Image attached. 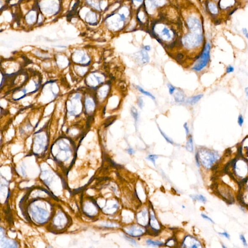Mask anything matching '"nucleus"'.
<instances>
[{"mask_svg": "<svg viewBox=\"0 0 248 248\" xmlns=\"http://www.w3.org/2000/svg\"><path fill=\"white\" fill-rule=\"evenodd\" d=\"M188 24L189 28L193 32L200 33L202 31L201 23L196 17H190L188 21Z\"/></svg>", "mask_w": 248, "mask_h": 248, "instance_id": "nucleus-7", "label": "nucleus"}, {"mask_svg": "<svg viewBox=\"0 0 248 248\" xmlns=\"http://www.w3.org/2000/svg\"><path fill=\"white\" fill-rule=\"evenodd\" d=\"M245 93L246 94L247 96H248V87H246L245 89Z\"/></svg>", "mask_w": 248, "mask_h": 248, "instance_id": "nucleus-36", "label": "nucleus"}, {"mask_svg": "<svg viewBox=\"0 0 248 248\" xmlns=\"http://www.w3.org/2000/svg\"><path fill=\"white\" fill-rule=\"evenodd\" d=\"M209 9L212 14H216L218 12V8L214 3H209Z\"/></svg>", "mask_w": 248, "mask_h": 248, "instance_id": "nucleus-16", "label": "nucleus"}, {"mask_svg": "<svg viewBox=\"0 0 248 248\" xmlns=\"http://www.w3.org/2000/svg\"><path fill=\"white\" fill-rule=\"evenodd\" d=\"M182 58H183V55H182V54H178L177 55V59L178 60H181Z\"/></svg>", "mask_w": 248, "mask_h": 248, "instance_id": "nucleus-32", "label": "nucleus"}, {"mask_svg": "<svg viewBox=\"0 0 248 248\" xmlns=\"http://www.w3.org/2000/svg\"><path fill=\"white\" fill-rule=\"evenodd\" d=\"M144 49L146 51H149L150 50V47L149 46H146L144 47Z\"/></svg>", "mask_w": 248, "mask_h": 248, "instance_id": "nucleus-35", "label": "nucleus"}, {"mask_svg": "<svg viewBox=\"0 0 248 248\" xmlns=\"http://www.w3.org/2000/svg\"><path fill=\"white\" fill-rule=\"evenodd\" d=\"M184 128L185 130L187 136H188L190 133V130H189V128L187 124V123H185L184 125Z\"/></svg>", "mask_w": 248, "mask_h": 248, "instance_id": "nucleus-26", "label": "nucleus"}, {"mask_svg": "<svg viewBox=\"0 0 248 248\" xmlns=\"http://www.w3.org/2000/svg\"><path fill=\"white\" fill-rule=\"evenodd\" d=\"M210 43H207L201 55L198 57L194 66H193V70L197 72H200L207 66L210 60Z\"/></svg>", "mask_w": 248, "mask_h": 248, "instance_id": "nucleus-2", "label": "nucleus"}, {"mask_svg": "<svg viewBox=\"0 0 248 248\" xmlns=\"http://www.w3.org/2000/svg\"><path fill=\"white\" fill-rule=\"evenodd\" d=\"M126 233L133 237H140L146 232V229L141 225H133L124 228Z\"/></svg>", "mask_w": 248, "mask_h": 248, "instance_id": "nucleus-4", "label": "nucleus"}, {"mask_svg": "<svg viewBox=\"0 0 248 248\" xmlns=\"http://www.w3.org/2000/svg\"><path fill=\"white\" fill-rule=\"evenodd\" d=\"M161 33H162L163 35H166L168 39H170L171 38V35H170V33L169 30L166 27H165V28H163Z\"/></svg>", "mask_w": 248, "mask_h": 248, "instance_id": "nucleus-19", "label": "nucleus"}, {"mask_svg": "<svg viewBox=\"0 0 248 248\" xmlns=\"http://www.w3.org/2000/svg\"><path fill=\"white\" fill-rule=\"evenodd\" d=\"M126 238L128 240H129L131 242V243H132L133 244H134V245H136V242L134 240H133L132 239H131L130 237H126Z\"/></svg>", "mask_w": 248, "mask_h": 248, "instance_id": "nucleus-31", "label": "nucleus"}, {"mask_svg": "<svg viewBox=\"0 0 248 248\" xmlns=\"http://www.w3.org/2000/svg\"><path fill=\"white\" fill-rule=\"evenodd\" d=\"M175 242V240L173 239H171L170 240H168L167 242H166V245L169 247L173 246L174 245Z\"/></svg>", "mask_w": 248, "mask_h": 248, "instance_id": "nucleus-25", "label": "nucleus"}, {"mask_svg": "<svg viewBox=\"0 0 248 248\" xmlns=\"http://www.w3.org/2000/svg\"><path fill=\"white\" fill-rule=\"evenodd\" d=\"M191 198L193 200H198V201H200V202H202L203 203H205L207 201L206 198L202 195L192 196H191Z\"/></svg>", "mask_w": 248, "mask_h": 248, "instance_id": "nucleus-17", "label": "nucleus"}, {"mask_svg": "<svg viewBox=\"0 0 248 248\" xmlns=\"http://www.w3.org/2000/svg\"><path fill=\"white\" fill-rule=\"evenodd\" d=\"M168 87L169 89V93L171 95L173 94L175 90V87H174V86H172L171 84H168Z\"/></svg>", "mask_w": 248, "mask_h": 248, "instance_id": "nucleus-23", "label": "nucleus"}, {"mask_svg": "<svg viewBox=\"0 0 248 248\" xmlns=\"http://www.w3.org/2000/svg\"><path fill=\"white\" fill-rule=\"evenodd\" d=\"M182 247L185 248H196L202 247L201 243L191 236H187L184 239Z\"/></svg>", "mask_w": 248, "mask_h": 248, "instance_id": "nucleus-5", "label": "nucleus"}, {"mask_svg": "<svg viewBox=\"0 0 248 248\" xmlns=\"http://www.w3.org/2000/svg\"><path fill=\"white\" fill-rule=\"evenodd\" d=\"M196 154L198 156L199 161L201 162L204 167L207 168L212 167L214 163L217 161L220 157L217 152L207 149H200Z\"/></svg>", "mask_w": 248, "mask_h": 248, "instance_id": "nucleus-1", "label": "nucleus"}, {"mask_svg": "<svg viewBox=\"0 0 248 248\" xmlns=\"http://www.w3.org/2000/svg\"><path fill=\"white\" fill-rule=\"evenodd\" d=\"M128 153L130 155H132L134 153V151L133 150L132 148H128Z\"/></svg>", "mask_w": 248, "mask_h": 248, "instance_id": "nucleus-30", "label": "nucleus"}, {"mask_svg": "<svg viewBox=\"0 0 248 248\" xmlns=\"http://www.w3.org/2000/svg\"><path fill=\"white\" fill-rule=\"evenodd\" d=\"M158 130H159V131H160V133H161V134L162 135L163 137L164 138V139L166 140V141L167 142H169V143H170L171 144H174V142L172 141V140L171 139V138H170L168 137V136H167L163 132L162 130H161V129L160 128V127L158 126Z\"/></svg>", "mask_w": 248, "mask_h": 248, "instance_id": "nucleus-18", "label": "nucleus"}, {"mask_svg": "<svg viewBox=\"0 0 248 248\" xmlns=\"http://www.w3.org/2000/svg\"><path fill=\"white\" fill-rule=\"evenodd\" d=\"M158 158V156L156 155H149L148 157L147 158V160H149L151 161H152V163L154 164L155 165V162H156V158Z\"/></svg>", "mask_w": 248, "mask_h": 248, "instance_id": "nucleus-20", "label": "nucleus"}, {"mask_svg": "<svg viewBox=\"0 0 248 248\" xmlns=\"http://www.w3.org/2000/svg\"><path fill=\"white\" fill-rule=\"evenodd\" d=\"M246 35V37L247 38H248V33H247L246 35Z\"/></svg>", "mask_w": 248, "mask_h": 248, "instance_id": "nucleus-38", "label": "nucleus"}, {"mask_svg": "<svg viewBox=\"0 0 248 248\" xmlns=\"http://www.w3.org/2000/svg\"><path fill=\"white\" fill-rule=\"evenodd\" d=\"M201 216H202L203 218L204 219H205L206 220H208L209 221H210V222H211L212 223H214V221H213V220H212L209 217L207 216V215H205V214H202Z\"/></svg>", "mask_w": 248, "mask_h": 248, "instance_id": "nucleus-28", "label": "nucleus"}, {"mask_svg": "<svg viewBox=\"0 0 248 248\" xmlns=\"http://www.w3.org/2000/svg\"><path fill=\"white\" fill-rule=\"evenodd\" d=\"M149 218L150 214L149 215L148 212L147 210H143L140 212L137 216V222L142 226H146L148 225Z\"/></svg>", "mask_w": 248, "mask_h": 248, "instance_id": "nucleus-6", "label": "nucleus"}, {"mask_svg": "<svg viewBox=\"0 0 248 248\" xmlns=\"http://www.w3.org/2000/svg\"><path fill=\"white\" fill-rule=\"evenodd\" d=\"M120 18H121V21H124L125 19V16L124 14L120 15Z\"/></svg>", "mask_w": 248, "mask_h": 248, "instance_id": "nucleus-33", "label": "nucleus"}, {"mask_svg": "<svg viewBox=\"0 0 248 248\" xmlns=\"http://www.w3.org/2000/svg\"><path fill=\"white\" fill-rule=\"evenodd\" d=\"M220 234L221 235H223L224 237L227 238V239H229V237H230V235L227 232L221 233H220Z\"/></svg>", "mask_w": 248, "mask_h": 248, "instance_id": "nucleus-29", "label": "nucleus"}, {"mask_svg": "<svg viewBox=\"0 0 248 248\" xmlns=\"http://www.w3.org/2000/svg\"><path fill=\"white\" fill-rule=\"evenodd\" d=\"M235 70V68L234 67L231 65H229L226 68V73L227 74H230V73H233Z\"/></svg>", "mask_w": 248, "mask_h": 248, "instance_id": "nucleus-22", "label": "nucleus"}, {"mask_svg": "<svg viewBox=\"0 0 248 248\" xmlns=\"http://www.w3.org/2000/svg\"><path fill=\"white\" fill-rule=\"evenodd\" d=\"M146 243L147 244V245L151 246H160L163 245V243L161 242L158 241H153L151 239H148L146 241Z\"/></svg>", "mask_w": 248, "mask_h": 248, "instance_id": "nucleus-14", "label": "nucleus"}, {"mask_svg": "<svg viewBox=\"0 0 248 248\" xmlns=\"http://www.w3.org/2000/svg\"><path fill=\"white\" fill-rule=\"evenodd\" d=\"M131 115L133 117V118L134 119L135 123H137L139 118V114L137 110L136 109V108L134 107H132L131 108Z\"/></svg>", "mask_w": 248, "mask_h": 248, "instance_id": "nucleus-13", "label": "nucleus"}, {"mask_svg": "<svg viewBox=\"0 0 248 248\" xmlns=\"http://www.w3.org/2000/svg\"><path fill=\"white\" fill-rule=\"evenodd\" d=\"M174 98L176 102H183L185 100V96L183 92L181 91H178L174 96Z\"/></svg>", "mask_w": 248, "mask_h": 248, "instance_id": "nucleus-11", "label": "nucleus"}, {"mask_svg": "<svg viewBox=\"0 0 248 248\" xmlns=\"http://www.w3.org/2000/svg\"><path fill=\"white\" fill-rule=\"evenodd\" d=\"M137 104L139 106V108H140L141 109H142L144 107V101L142 98H139L138 100Z\"/></svg>", "mask_w": 248, "mask_h": 248, "instance_id": "nucleus-24", "label": "nucleus"}, {"mask_svg": "<svg viewBox=\"0 0 248 248\" xmlns=\"http://www.w3.org/2000/svg\"><path fill=\"white\" fill-rule=\"evenodd\" d=\"M137 89L139 90V91L142 93L144 95H146V96L150 97V98H152V100H155L156 99L155 96H154L152 94L150 93V92L145 91V90H144V89H142V87L139 86H137Z\"/></svg>", "mask_w": 248, "mask_h": 248, "instance_id": "nucleus-15", "label": "nucleus"}, {"mask_svg": "<svg viewBox=\"0 0 248 248\" xmlns=\"http://www.w3.org/2000/svg\"><path fill=\"white\" fill-rule=\"evenodd\" d=\"M242 32H243V33L244 35H246L247 33H248V32H247V30L246 29V28H243V30H242Z\"/></svg>", "mask_w": 248, "mask_h": 248, "instance_id": "nucleus-34", "label": "nucleus"}, {"mask_svg": "<svg viewBox=\"0 0 248 248\" xmlns=\"http://www.w3.org/2000/svg\"><path fill=\"white\" fill-rule=\"evenodd\" d=\"M203 96H204V95L203 94H199V95H196L195 96H191L187 100V102L189 104L193 105L196 104L200 100H201Z\"/></svg>", "mask_w": 248, "mask_h": 248, "instance_id": "nucleus-9", "label": "nucleus"}, {"mask_svg": "<svg viewBox=\"0 0 248 248\" xmlns=\"http://www.w3.org/2000/svg\"><path fill=\"white\" fill-rule=\"evenodd\" d=\"M136 1H137V2H141L142 1V0H136Z\"/></svg>", "mask_w": 248, "mask_h": 248, "instance_id": "nucleus-37", "label": "nucleus"}, {"mask_svg": "<svg viewBox=\"0 0 248 248\" xmlns=\"http://www.w3.org/2000/svg\"><path fill=\"white\" fill-rule=\"evenodd\" d=\"M244 122V119L243 116L241 114H239L237 118V123L239 126H242L243 125Z\"/></svg>", "mask_w": 248, "mask_h": 248, "instance_id": "nucleus-21", "label": "nucleus"}, {"mask_svg": "<svg viewBox=\"0 0 248 248\" xmlns=\"http://www.w3.org/2000/svg\"><path fill=\"white\" fill-rule=\"evenodd\" d=\"M140 56H141V63H142L143 64H146L148 63L149 61V57L148 54L147 53V52L146 51V50H142L140 52Z\"/></svg>", "mask_w": 248, "mask_h": 248, "instance_id": "nucleus-10", "label": "nucleus"}, {"mask_svg": "<svg viewBox=\"0 0 248 248\" xmlns=\"http://www.w3.org/2000/svg\"><path fill=\"white\" fill-rule=\"evenodd\" d=\"M203 41L202 35L196 33L187 35L184 38L183 44L186 47L191 49L201 44Z\"/></svg>", "mask_w": 248, "mask_h": 248, "instance_id": "nucleus-3", "label": "nucleus"}, {"mask_svg": "<svg viewBox=\"0 0 248 248\" xmlns=\"http://www.w3.org/2000/svg\"><path fill=\"white\" fill-rule=\"evenodd\" d=\"M186 149L188 151L190 152H193V139L192 136L191 135L189 138L188 142H187L186 144Z\"/></svg>", "mask_w": 248, "mask_h": 248, "instance_id": "nucleus-12", "label": "nucleus"}, {"mask_svg": "<svg viewBox=\"0 0 248 248\" xmlns=\"http://www.w3.org/2000/svg\"><path fill=\"white\" fill-rule=\"evenodd\" d=\"M149 214H150V218H149L148 225H147L153 229H155L156 231H159L160 226L158 220H156L155 214H154L153 211L151 212Z\"/></svg>", "mask_w": 248, "mask_h": 248, "instance_id": "nucleus-8", "label": "nucleus"}, {"mask_svg": "<svg viewBox=\"0 0 248 248\" xmlns=\"http://www.w3.org/2000/svg\"><path fill=\"white\" fill-rule=\"evenodd\" d=\"M240 239L241 240L242 242V243L243 244V245L244 246H247V243L246 240V239H245V237H244V236L243 235H240Z\"/></svg>", "mask_w": 248, "mask_h": 248, "instance_id": "nucleus-27", "label": "nucleus"}]
</instances>
